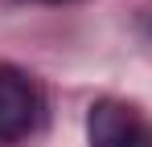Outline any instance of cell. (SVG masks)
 Returning <instances> with one entry per match:
<instances>
[{
    "instance_id": "cell-3",
    "label": "cell",
    "mask_w": 152,
    "mask_h": 147,
    "mask_svg": "<svg viewBox=\"0 0 152 147\" xmlns=\"http://www.w3.org/2000/svg\"><path fill=\"white\" fill-rule=\"evenodd\" d=\"M37 4H66V0H37Z\"/></svg>"
},
{
    "instance_id": "cell-2",
    "label": "cell",
    "mask_w": 152,
    "mask_h": 147,
    "mask_svg": "<svg viewBox=\"0 0 152 147\" xmlns=\"http://www.w3.org/2000/svg\"><path fill=\"white\" fill-rule=\"evenodd\" d=\"M86 139L91 147H152V127L132 102L99 98L86 110Z\"/></svg>"
},
{
    "instance_id": "cell-1",
    "label": "cell",
    "mask_w": 152,
    "mask_h": 147,
    "mask_svg": "<svg viewBox=\"0 0 152 147\" xmlns=\"http://www.w3.org/2000/svg\"><path fill=\"white\" fill-rule=\"evenodd\" d=\"M41 90L25 70L0 66V143H21L41 127Z\"/></svg>"
}]
</instances>
